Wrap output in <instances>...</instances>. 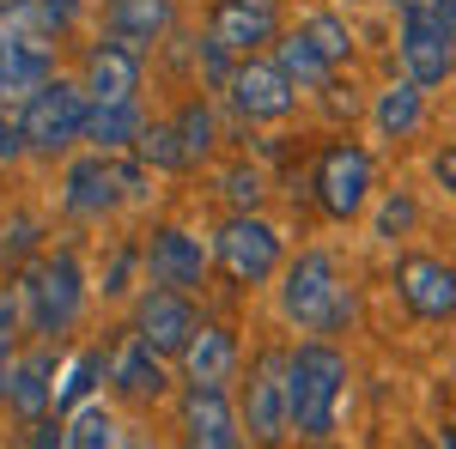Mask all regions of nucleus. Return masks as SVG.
Wrapping results in <instances>:
<instances>
[{
  "mask_svg": "<svg viewBox=\"0 0 456 449\" xmlns=\"http://www.w3.org/2000/svg\"><path fill=\"white\" fill-rule=\"evenodd\" d=\"M347 395V352L329 341H305L286 352V431H298L305 444H329L335 419Z\"/></svg>",
  "mask_w": 456,
  "mask_h": 449,
  "instance_id": "obj_1",
  "label": "nucleus"
},
{
  "mask_svg": "<svg viewBox=\"0 0 456 449\" xmlns=\"http://www.w3.org/2000/svg\"><path fill=\"white\" fill-rule=\"evenodd\" d=\"M12 304H19V322L31 328L37 341H61L79 310H86V274L68 249L55 255H31L19 268V285H12Z\"/></svg>",
  "mask_w": 456,
  "mask_h": 449,
  "instance_id": "obj_2",
  "label": "nucleus"
},
{
  "mask_svg": "<svg viewBox=\"0 0 456 449\" xmlns=\"http://www.w3.org/2000/svg\"><path fill=\"white\" fill-rule=\"evenodd\" d=\"M281 310L305 334H341L353 322V292L341 285L329 249H298V261H281Z\"/></svg>",
  "mask_w": 456,
  "mask_h": 449,
  "instance_id": "obj_3",
  "label": "nucleus"
},
{
  "mask_svg": "<svg viewBox=\"0 0 456 449\" xmlns=\"http://www.w3.org/2000/svg\"><path fill=\"white\" fill-rule=\"evenodd\" d=\"M86 92H79V79H61V73H49L37 92H25V104H19V146L37 152V158H55V152H68L86 140Z\"/></svg>",
  "mask_w": 456,
  "mask_h": 449,
  "instance_id": "obj_4",
  "label": "nucleus"
},
{
  "mask_svg": "<svg viewBox=\"0 0 456 449\" xmlns=\"http://www.w3.org/2000/svg\"><path fill=\"white\" fill-rule=\"evenodd\" d=\"M213 261H219V274L232 279V285H268L286 261V243L268 219L232 212V219L219 225V237H213Z\"/></svg>",
  "mask_w": 456,
  "mask_h": 449,
  "instance_id": "obj_5",
  "label": "nucleus"
},
{
  "mask_svg": "<svg viewBox=\"0 0 456 449\" xmlns=\"http://www.w3.org/2000/svg\"><path fill=\"white\" fill-rule=\"evenodd\" d=\"M238 425L256 449H281L286 444V352H256L244 382V401H238Z\"/></svg>",
  "mask_w": 456,
  "mask_h": 449,
  "instance_id": "obj_6",
  "label": "nucleus"
},
{
  "mask_svg": "<svg viewBox=\"0 0 456 449\" xmlns=\"http://www.w3.org/2000/svg\"><path fill=\"white\" fill-rule=\"evenodd\" d=\"M311 182H316V207L329 219H359L371 201V152L353 146V140H335V146H322Z\"/></svg>",
  "mask_w": 456,
  "mask_h": 449,
  "instance_id": "obj_7",
  "label": "nucleus"
},
{
  "mask_svg": "<svg viewBox=\"0 0 456 449\" xmlns=\"http://www.w3.org/2000/svg\"><path fill=\"white\" fill-rule=\"evenodd\" d=\"M219 92L232 98V109H238L244 122H281V116H292V104H298L292 79H286L274 61H262V55H244Z\"/></svg>",
  "mask_w": 456,
  "mask_h": 449,
  "instance_id": "obj_8",
  "label": "nucleus"
},
{
  "mask_svg": "<svg viewBox=\"0 0 456 449\" xmlns=\"http://www.w3.org/2000/svg\"><path fill=\"white\" fill-rule=\"evenodd\" d=\"M195 304H189V292H171V285H146L141 304H134V341L146 352H159V358H176L189 334H195Z\"/></svg>",
  "mask_w": 456,
  "mask_h": 449,
  "instance_id": "obj_9",
  "label": "nucleus"
},
{
  "mask_svg": "<svg viewBox=\"0 0 456 449\" xmlns=\"http://www.w3.org/2000/svg\"><path fill=\"white\" fill-rule=\"evenodd\" d=\"M402 73L432 92V85H444L456 73V31H444L432 12H402Z\"/></svg>",
  "mask_w": 456,
  "mask_h": 449,
  "instance_id": "obj_10",
  "label": "nucleus"
},
{
  "mask_svg": "<svg viewBox=\"0 0 456 449\" xmlns=\"http://www.w3.org/2000/svg\"><path fill=\"white\" fill-rule=\"evenodd\" d=\"M208 268H213V255L183 225H159L152 243H146V274H152V285H171V292H189L195 298L208 285Z\"/></svg>",
  "mask_w": 456,
  "mask_h": 449,
  "instance_id": "obj_11",
  "label": "nucleus"
},
{
  "mask_svg": "<svg viewBox=\"0 0 456 449\" xmlns=\"http://www.w3.org/2000/svg\"><path fill=\"white\" fill-rule=\"evenodd\" d=\"M128 201L122 195V176H116V152H86V158H73L68 176H61V207L73 219H104Z\"/></svg>",
  "mask_w": 456,
  "mask_h": 449,
  "instance_id": "obj_12",
  "label": "nucleus"
},
{
  "mask_svg": "<svg viewBox=\"0 0 456 449\" xmlns=\"http://www.w3.org/2000/svg\"><path fill=\"white\" fill-rule=\"evenodd\" d=\"M79 92H86V104H128V98H141V49H128V43H92L86 49V68H79Z\"/></svg>",
  "mask_w": 456,
  "mask_h": 449,
  "instance_id": "obj_13",
  "label": "nucleus"
},
{
  "mask_svg": "<svg viewBox=\"0 0 456 449\" xmlns=\"http://www.w3.org/2000/svg\"><path fill=\"white\" fill-rule=\"evenodd\" d=\"M395 292L420 322H451L456 316V268L432 255H402L395 261Z\"/></svg>",
  "mask_w": 456,
  "mask_h": 449,
  "instance_id": "obj_14",
  "label": "nucleus"
},
{
  "mask_svg": "<svg viewBox=\"0 0 456 449\" xmlns=\"http://www.w3.org/2000/svg\"><path fill=\"white\" fill-rule=\"evenodd\" d=\"M0 401L25 425L55 413V341H37L31 352H12V371H6V395Z\"/></svg>",
  "mask_w": 456,
  "mask_h": 449,
  "instance_id": "obj_15",
  "label": "nucleus"
},
{
  "mask_svg": "<svg viewBox=\"0 0 456 449\" xmlns=\"http://www.w3.org/2000/svg\"><path fill=\"white\" fill-rule=\"evenodd\" d=\"M183 449H244V425L225 389H189L183 395Z\"/></svg>",
  "mask_w": 456,
  "mask_h": 449,
  "instance_id": "obj_16",
  "label": "nucleus"
},
{
  "mask_svg": "<svg viewBox=\"0 0 456 449\" xmlns=\"http://www.w3.org/2000/svg\"><path fill=\"white\" fill-rule=\"evenodd\" d=\"M208 36L244 61V55H262V49L281 36V25H274V6H268V0H213Z\"/></svg>",
  "mask_w": 456,
  "mask_h": 449,
  "instance_id": "obj_17",
  "label": "nucleus"
},
{
  "mask_svg": "<svg viewBox=\"0 0 456 449\" xmlns=\"http://www.w3.org/2000/svg\"><path fill=\"white\" fill-rule=\"evenodd\" d=\"M176 365H183V382L189 389H232L238 382V341H232V328L195 322V334L176 352Z\"/></svg>",
  "mask_w": 456,
  "mask_h": 449,
  "instance_id": "obj_18",
  "label": "nucleus"
},
{
  "mask_svg": "<svg viewBox=\"0 0 456 449\" xmlns=\"http://www.w3.org/2000/svg\"><path fill=\"white\" fill-rule=\"evenodd\" d=\"M104 371H110V382H116V395H128V401H165V395H171L165 358L146 352L134 334L116 346V352H104Z\"/></svg>",
  "mask_w": 456,
  "mask_h": 449,
  "instance_id": "obj_19",
  "label": "nucleus"
},
{
  "mask_svg": "<svg viewBox=\"0 0 456 449\" xmlns=\"http://www.w3.org/2000/svg\"><path fill=\"white\" fill-rule=\"evenodd\" d=\"M104 31L128 49L165 43L176 31V0H104Z\"/></svg>",
  "mask_w": 456,
  "mask_h": 449,
  "instance_id": "obj_20",
  "label": "nucleus"
},
{
  "mask_svg": "<svg viewBox=\"0 0 456 449\" xmlns=\"http://www.w3.org/2000/svg\"><path fill=\"white\" fill-rule=\"evenodd\" d=\"M49 73H55V61H49L43 36L0 31V98H25V92H37Z\"/></svg>",
  "mask_w": 456,
  "mask_h": 449,
  "instance_id": "obj_21",
  "label": "nucleus"
},
{
  "mask_svg": "<svg viewBox=\"0 0 456 449\" xmlns=\"http://www.w3.org/2000/svg\"><path fill=\"white\" fill-rule=\"evenodd\" d=\"M146 116H141V98H128V104H92L86 109V140H92V152H128L134 140H141Z\"/></svg>",
  "mask_w": 456,
  "mask_h": 449,
  "instance_id": "obj_22",
  "label": "nucleus"
},
{
  "mask_svg": "<svg viewBox=\"0 0 456 449\" xmlns=\"http://www.w3.org/2000/svg\"><path fill=\"white\" fill-rule=\"evenodd\" d=\"M268 49H274L268 61H274V68L292 79V92H322V85L335 79V68H329V61H322V55H316V49H311L298 31H292V36H274Z\"/></svg>",
  "mask_w": 456,
  "mask_h": 449,
  "instance_id": "obj_23",
  "label": "nucleus"
},
{
  "mask_svg": "<svg viewBox=\"0 0 456 449\" xmlns=\"http://www.w3.org/2000/svg\"><path fill=\"white\" fill-rule=\"evenodd\" d=\"M420 85L414 79H402V85H384L378 92V104H371V122H378V134L384 140H408L420 128Z\"/></svg>",
  "mask_w": 456,
  "mask_h": 449,
  "instance_id": "obj_24",
  "label": "nucleus"
},
{
  "mask_svg": "<svg viewBox=\"0 0 456 449\" xmlns=\"http://www.w3.org/2000/svg\"><path fill=\"white\" fill-rule=\"evenodd\" d=\"M122 444V425L104 401H79L68 413V431H61V449H116Z\"/></svg>",
  "mask_w": 456,
  "mask_h": 449,
  "instance_id": "obj_25",
  "label": "nucleus"
},
{
  "mask_svg": "<svg viewBox=\"0 0 456 449\" xmlns=\"http://www.w3.org/2000/svg\"><path fill=\"white\" fill-rule=\"evenodd\" d=\"M134 152H141L146 171H165V176L195 171V164H189V152H183V134H176V122H146L141 140H134Z\"/></svg>",
  "mask_w": 456,
  "mask_h": 449,
  "instance_id": "obj_26",
  "label": "nucleus"
},
{
  "mask_svg": "<svg viewBox=\"0 0 456 449\" xmlns=\"http://www.w3.org/2000/svg\"><path fill=\"white\" fill-rule=\"evenodd\" d=\"M298 36L311 43L316 55L329 61V68H341V61H353V31L335 19V12H305L298 19Z\"/></svg>",
  "mask_w": 456,
  "mask_h": 449,
  "instance_id": "obj_27",
  "label": "nucleus"
},
{
  "mask_svg": "<svg viewBox=\"0 0 456 449\" xmlns=\"http://www.w3.org/2000/svg\"><path fill=\"white\" fill-rule=\"evenodd\" d=\"M176 122V134H183V152H189V164H201L213 152V140H219V116H213L208 98H189V104L171 116Z\"/></svg>",
  "mask_w": 456,
  "mask_h": 449,
  "instance_id": "obj_28",
  "label": "nucleus"
},
{
  "mask_svg": "<svg viewBox=\"0 0 456 449\" xmlns=\"http://www.w3.org/2000/svg\"><path fill=\"white\" fill-rule=\"evenodd\" d=\"M98 377H104V352H86V358H79V365H73L68 389H61V395H55V407H61V413H73V407H79V401H86V395H92V389H98Z\"/></svg>",
  "mask_w": 456,
  "mask_h": 449,
  "instance_id": "obj_29",
  "label": "nucleus"
},
{
  "mask_svg": "<svg viewBox=\"0 0 456 449\" xmlns=\"http://www.w3.org/2000/svg\"><path fill=\"white\" fill-rule=\"evenodd\" d=\"M225 201L238 212H256L262 207V171H256V164H232V171H225Z\"/></svg>",
  "mask_w": 456,
  "mask_h": 449,
  "instance_id": "obj_30",
  "label": "nucleus"
},
{
  "mask_svg": "<svg viewBox=\"0 0 456 449\" xmlns=\"http://www.w3.org/2000/svg\"><path fill=\"white\" fill-rule=\"evenodd\" d=\"M12 352H19V304H12V292L0 285V395H6V371H12Z\"/></svg>",
  "mask_w": 456,
  "mask_h": 449,
  "instance_id": "obj_31",
  "label": "nucleus"
},
{
  "mask_svg": "<svg viewBox=\"0 0 456 449\" xmlns=\"http://www.w3.org/2000/svg\"><path fill=\"white\" fill-rule=\"evenodd\" d=\"M0 249H6V261H12V268H19V261L37 249V219H31V212H12V225H6Z\"/></svg>",
  "mask_w": 456,
  "mask_h": 449,
  "instance_id": "obj_32",
  "label": "nucleus"
},
{
  "mask_svg": "<svg viewBox=\"0 0 456 449\" xmlns=\"http://www.w3.org/2000/svg\"><path fill=\"white\" fill-rule=\"evenodd\" d=\"M201 68H208V79L213 85H225V79H232V68H238V55H232V49H219V43H201Z\"/></svg>",
  "mask_w": 456,
  "mask_h": 449,
  "instance_id": "obj_33",
  "label": "nucleus"
},
{
  "mask_svg": "<svg viewBox=\"0 0 456 449\" xmlns=\"http://www.w3.org/2000/svg\"><path fill=\"white\" fill-rule=\"evenodd\" d=\"M408 225H414V201H408V195L384 201V219H378V231H384V237H395V231H408Z\"/></svg>",
  "mask_w": 456,
  "mask_h": 449,
  "instance_id": "obj_34",
  "label": "nucleus"
},
{
  "mask_svg": "<svg viewBox=\"0 0 456 449\" xmlns=\"http://www.w3.org/2000/svg\"><path fill=\"white\" fill-rule=\"evenodd\" d=\"M19 152H25V146H19V122H12V116L0 109V171H6V164H12Z\"/></svg>",
  "mask_w": 456,
  "mask_h": 449,
  "instance_id": "obj_35",
  "label": "nucleus"
},
{
  "mask_svg": "<svg viewBox=\"0 0 456 449\" xmlns=\"http://www.w3.org/2000/svg\"><path fill=\"white\" fill-rule=\"evenodd\" d=\"M432 182L456 195V146H444V152H432Z\"/></svg>",
  "mask_w": 456,
  "mask_h": 449,
  "instance_id": "obj_36",
  "label": "nucleus"
},
{
  "mask_svg": "<svg viewBox=\"0 0 456 449\" xmlns=\"http://www.w3.org/2000/svg\"><path fill=\"white\" fill-rule=\"evenodd\" d=\"M128 268H134V249H122V255H116V268L104 274V292H110V298H116V292H128V285H122V279H128Z\"/></svg>",
  "mask_w": 456,
  "mask_h": 449,
  "instance_id": "obj_37",
  "label": "nucleus"
},
{
  "mask_svg": "<svg viewBox=\"0 0 456 449\" xmlns=\"http://www.w3.org/2000/svg\"><path fill=\"white\" fill-rule=\"evenodd\" d=\"M31 449H61V437H55L49 419H37V425H31Z\"/></svg>",
  "mask_w": 456,
  "mask_h": 449,
  "instance_id": "obj_38",
  "label": "nucleus"
},
{
  "mask_svg": "<svg viewBox=\"0 0 456 449\" xmlns=\"http://www.w3.org/2000/svg\"><path fill=\"white\" fill-rule=\"evenodd\" d=\"M426 12H432L444 31H456V0H426Z\"/></svg>",
  "mask_w": 456,
  "mask_h": 449,
  "instance_id": "obj_39",
  "label": "nucleus"
},
{
  "mask_svg": "<svg viewBox=\"0 0 456 449\" xmlns=\"http://www.w3.org/2000/svg\"><path fill=\"white\" fill-rule=\"evenodd\" d=\"M25 6H31V0H0V19H19Z\"/></svg>",
  "mask_w": 456,
  "mask_h": 449,
  "instance_id": "obj_40",
  "label": "nucleus"
},
{
  "mask_svg": "<svg viewBox=\"0 0 456 449\" xmlns=\"http://www.w3.org/2000/svg\"><path fill=\"white\" fill-rule=\"evenodd\" d=\"M438 449H456V425H444V431H438Z\"/></svg>",
  "mask_w": 456,
  "mask_h": 449,
  "instance_id": "obj_41",
  "label": "nucleus"
},
{
  "mask_svg": "<svg viewBox=\"0 0 456 449\" xmlns=\"http://www.w3.org/2000/svg\"><path fill=\"white\" fill-rule=\"evenodd\" d=\"M116 449H152V444H146V437H122Z\"/></svg>",
  "mask_w": 456,
  "mask_h": 449,
  "instance_id": "obj_42",
  "label": "nucleus"
},
{
  "mask_svg": "<svg viewBox=\"0 0 456 449\" xmlns=\"http://www.w3.org/2000/svg\"><path fill=\"white\" fill-rule=\"evenodd\" d=\"M414 449H438V444H432V437H420V444H414Z\"/></svg>",
  "mask_w": 456,
  "mask_h": 449,
  "instance_id": "obj_43",
  "label": "nucleus"
},
{
  "mask_svg": "<svg viewBox=\"0 0 456 449\" xmlns=\"http://www.w3.org/2000/svg\"><path fill=\"white\" fill-rule=\"evenodd\" d=\"M335 6H359V0H335Z\"/></svg>",
  "mask_w": 456,
  "mask_h": 449,
  "instance_id": "obj_44",
  "label": "nucleus"
},
{
  "mask_svg": "<svg viewBox=\"0 0 456 449\" xmlns=\"http://www.w3.org/2000/svg\"><path fill=\"white\" fill-rule=\"evenodd\" d=\"M61 6H79V0H61Z\"/></svg>",
  "mask_w": 456,
  "mask_h": 449,
  "instance_id": "obj_45",
  "label": "nucleus"
},
{
  "mask_svg": "<svg viewBox=\"0 0 456 449\" xmlns=\"http://www.w3.org/2000/svg\"><path fill=\"white\" fill-rule=\"evenodd\" d=\"M316 449H329V444H316Z\"/></svg>",
  "mask_w": 456,
  "mask_h": 449,
  "instance_id": "obj_46",
  "label": "nucleus"
}]
</instances>
